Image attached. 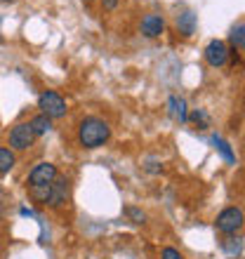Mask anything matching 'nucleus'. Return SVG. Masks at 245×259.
<instances>
[{
    "mask_svg": "<svg viewBox=\"0 0 245 259\" xmlns=\"http://www.w3.org/2000/svg\"><path fill=\"white\" fill-rule=\"evenodd\" d=\"M109 137H111L109 123L97 116L83 118L80 125H78V144L83 149H99V146L109 142Z\"/></svg>",
    "mask_w": 245,
    "mask_h": 259,
    "instance_id": "nucleus-1",
    "label": "nucleus"
},
{
    "mask_svg": "<svg viewBox=\"0 0 245 259\" xmlns=\"http://www.w3.org/2000/svg\"><path fill=\"white\" fill-rule=\"evenodd\" d=\"M38 109H40L43 116H48L50 120H59V118L66 116V99L59 95V92H55V90H48V92H43L40 97H38Z\"/></svg>",
    "mask_w": 245,
    "mask_h": 259,
    "instance_id": "nucleus-2",
    "label": "nucleus"
},
{
    "mask_svg": "<svg viewBox=\"0 0 245 259\" xmlns=\"http://www.w3.org/2000/svg\"><path fill=\"white\" fill-rule=\"evenodd\" d=\"M215 229L219 233H226V236H233L243 229V210L231 205V207H224V210L217 214L215 219Z\"/></svg>",
    "mask_w": 245,
    "mask_h": 259,
    "instance_id": "nucleus-3",
    "label": "nucleus"
},
{
    "mask_svg": "<svg viewBox=\"0 0 245 259\" xmlns=\"http://www.w3.org/2000/svg\"><path fill=\"white\" fill-rule=\"evenodd\" d=\"M35 142V135L28 123H17L12 130H10V149L14 151H26L31 149Z\"/></svg>",
    "mask_w": 245,
    "mask_h": 259,
    "instance_id": "nucleus-4",
    "label": "nucleus"
},
{
    "mask_svg": "<svg viewBox=\"0 0 245 259\" xmlns=\"http://www.w3.org/2000/svg\"><path fill=\"white\" fill-rule=\"evenodd\" d=\"M57 165L55 163H38L28 172V186H48L57 179Z\"/></svg>",
    "mask_w": 245,
    "mask_h": 259,
    "instance_id": "nucleus-5",
    "label": "nucleus"
},
{
    "mask_svg": "<svg viewBox=\"0 0 245 259\" xmlns=\"http://www.w3.org/2000/svg\"><path fill=\"white\" fill-rule=\"evenodd\" d=\"M203 57L212 68H219L224 66L226 59H229V48H226L224 40H210L203 50Z\"/></svg>",
    "mask_w": 245,
    "mask_h": 259,
    "instance_id": "nucleus-6",
    "label": "nucleus"
},
{
    "mask_svg": "<svg viewBox=\"0 0 245 259\" xmlns=\"http://www.w3.org/2000/svg\"><path fill=\"white\" fill-rule=\"evenodd\" d=\"M66 200H68V179L57 175V179L48 189V200H45V205H50V207H61V205H66Z\"/></svg>",
    "mask_w": 245,
    "mask_h": 259,
    "instance_id": "nucleus-7",
    "label": "nucleus"
},
{
    "mask_svg": "<svg viewBox=\"0 0 245 259\" xmlns=\"http://www.w3.org/2000/svg\"><path fill=\"white\" fill-rule=\"evenodd\" d=\"M139 31H142L144 38H158V35H163V31H165L163 14H156V12L146 14L142 19V24H139Z\"/></svg>",
    "mask_w": 245,
    "mask_h": 259,
    "instance_id": "nucleus-8",
    "label": "nucleus"
},
{
    "mask_svg": "<svg viewBox=\"0 0 245 259\" xmlns=\"http://www.w3.org/2000/svg\"><path fill=\"white\" fill-rule=\"evenodd\" d=\"M168 113L177 123H186L189 120V109H186V102H184L182 97H170L168 99Z\"/></svg>",
    "mask_w": 245,
    "mask_h": 259,
    "instance_id": "nucleus-9",
    "label": "nucleus"
},
{
    "mask_svg": "<svg viewBox=\"0 0 245 259\" xmlns=\"http://www.w3.org/2000/svg\"><path fill=\"white\" fill-rule=\"evenodd\" d=\"M196 26H198V19H196V14L191 12V10L177 14V31L184 35V38H191V35L196 33Z\"/></svg>",
    "mask_w": 245,
    "mask_h": 259,
    "instance_id": "nucleus-10",
    "label": "nucleus"
},
{
    "mask_svg": "<svg viewBox=\"0 0 245 259\" xmlns=\"http://www.w3.org/2000/svg\"><path fill=\"white\" fill-rule=\"evenodd\" d=\"M210 144L212 146H215V149L219 151V153H222V158H224L226 163L229 165H233L236 163V153H233V149H231V144L226 142V139H222V137H210Z\"/></svg>",
    "mask_w": 245,
    "mask_h": 259,
    "instance_id": "nucleus-11",
    "label": "nucleus"
},
{
    "mask_svg": "<svg viewBox=\"0 0 245 259\" xmlns=\"http://www.w3.org/2000/svg\"><path fill=\"white\" fill-rule=\"evenodd\" d=\"M222 247L229 257H240L243 254V238L240 236H229V238L222 240Z\"/></svg>",
    "mask_w": 245,
    "mask_h": 259,
    "instance_id": "nucleus-12",
    "label": "nucleus"
},
{
    "mask_svg": "<svg viewBox=\"0 0 245 259\" xmlns=\"http://www.w3.org/2000/svg\"><path fill=\"white\" fill-rule=\"evenodd\" d=\"M14 165H17L14 151L12 149H5V146H0V177H5V175L12 170Z\"/></svg>",
    "mask_w": 245,
    "mask_h": 259,
    "instance_id": "nucleus-13",
    "label": "nucleus"
},
{
    "mask_svg": "<svg viewBox=\"0 0 245 259\" xmlns=\"http://www.w3.org/2000/svg\"><path fill=\"white\" fill-rule=\"evenodd\" d=\"M31 130H33V135L35 137H43V135H48L50 132V127H52V120H50L48 116H35V118H31Z\"/></svg>",
    "mask_w": 245,
    "mask_h": 259,
    "instance_id": "nucleus-14",
    "label": "nucleus"
},
{
    "mask_svg": "<svg viewBox=\"0 0 245 259\" xmlns=\"http://www.w3.org/2000/svg\"><path fill=\"white\" fill-rule=\"evenodd\" d=\"M229 40H231V45L238 50V52L245 48V24H243V21H238V24L233 26L231 35H229Z\"/></svg>",
    "mask_w": 245,
    "mask_h": 259,
    "instance_id": "nucleus-15",
    "label": "nucleus"
},
{
    "mask_svg": "<svg viewBox=\"0 0 245 259\" xmlns=\"http://www.w3.org/2000/svg\"><path fill=\"white\" fill-rule=\"evenodd\" d=\"M191 120H193V123L198 125V130H205L208 127V120H210V118H208V113H205L203 109H198V111H193V113H191Z\"/></svg>",
    "mask_w": 245,
    "mask_h": 259,
    "instance_id": "nucleus-16",
    "label": "nucleus"
},
{
    "mask_svg": "<svg viewBox=\"0 0 245 259\" xmlns=\"http://www.w3.org/2000/svg\"><path fill=\"white\" fill-rule=\"evenodd\" d=\"M160 259H184V254L175 247H163V252H160Z\"/></svg>",
    "mask_w": 245,
    "mask_h": 259,
    "instance_id": "nucleus-17",
    "label": "nucleus"
},
{
    "mask_svg": "<svg viewBox=\"0 0 245 259\" xmlns=\"http://www.w3.org/2000/svg\"><path fill=\"white\" fill-rule=\"evenodd\" d=\"M128 214H130V217H132V219H135L137 224H144V219H146V214H144L142 210H135V207H130V210H128Z\"/></svg>",
    "mask_w": 245,
    "mask_h": 259,
    "instance_id": "nucleus-18",
    "label": "nucleus"
},
{
    "mask_svg": "<svg viewBox=\"0 0 245 259\" xmlns=\"http://www.w3.org/2000/svg\"><path fill=\"white\" fill-rule=\"evenodd\" d=\"M116 7H118V0H104V10L111 12V10H116Z\"/></svg>",
    "mask_w": 245,
    "mask_h": 259,
    "instance_id": "nucleus-19",
    "label": "nucleus"
},
{
    "mask_svg": "<svg viewBox=\"0 0 245 259\" xmlns=\"http://www.w3.org/2000/svg\"><path fill=\"white\" fill-rule=\"evenodd\" d=\"M3 3H14V0H3Z\"/></svg>",
    "mask_w": 245,
    "mask_h": 259,
    "instance_id": "nucleus-20",
    "label": "nucleus"
}]
</instances>
